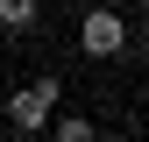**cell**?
<instances>
[{
	"instance_id": "1",
	"label": "cell",
	"mask_w": 149,
	"mask_h": 142,
	"mask_svg": "<svg viewBox=\"0 0 149 142\" xmlns=\"http://www.w3.org/2000/svg\"><path fill=\"white\" fill-rule=\"evenodd\" d=\"M57 100H64V85H57V78H36V85H22V93L7 100V121H14L22 135H43V128H50V114H57Z\"/></svg>"
},
{
	"instance_id": "2",
	"label": "cell",
	"mask_w": 149,
	"mask_h": 142,
	"mask_svg": "<svg viewBox=\"0 0 149 142\" xmlns=\"http://www.w3.org/2000/svg\"><path fill=\"white\" fill-rule=\"evenodd\" d=\"M78 50H85V57H121V50H128V22L114 7H92L78 22Z\"/></svg>"
},
{
	"instance_id": "3",
	"label": "cell",
	"mask_w": 149,
	"mask_h": 142,
	"mask_svg": "<svg viewBox=\"0 0 149 142\" xmlns=\"http://www.w3.org/2000/svg\"><path fill=\"white\" fill-rule=\"evenodd\" d=\"M50 142H100V128L85 114H50Z\"/></svg>"
},
{
	"instance_id": "4",
	"label": "cell",
	"mask_w": 149,
	"mask_h": 142,
	"mask_svg": "<svg viewBox=\"0 0 149 142\" xmlns=\"http://www.w3.org/2000/svg\"><path fill=\"white\" fill-rule=\"evenodd\" d=\"M43 0H0V29H36Z\"/></svg>"
}]
</instances>
